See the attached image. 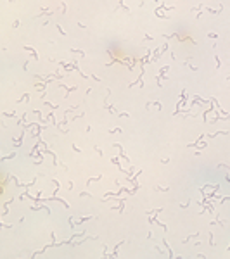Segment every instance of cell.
<instances>
[{
	"label": "cell",
	"mask_w": 230,
	"mask_h": 259,
	"mask_svg": "<svg viewBox=\"0 0 230 259\" xmlns=\"http://www.w3.org/2000/svg\"><path fill=\"white\" fill-rule=\"evenodd\" d=\"M109 59L112 64H120V66H125V68H133L137 64V56H132L128 54L127 50L123 47H111L109 49Z\"/></svg>",
	"instance_id": "6da1fadb"
},
{
	"label": "cell",
	"mask_w": 230,
	"mask_h": 259,
	"mask_svg": "<svg viewBox=\"0 0 230 259\" xmlns=\"http://www.w3.org/2000/svg\"><path fill=\"white\" fill-rule=\"evenodd\" d=\"M177 40L180 45H194L196 44V38L192 36V33L189 30H182L177 33Z\"/></svg>",
	"instance_id": "7a4b0ae2"
}]
</instances>
